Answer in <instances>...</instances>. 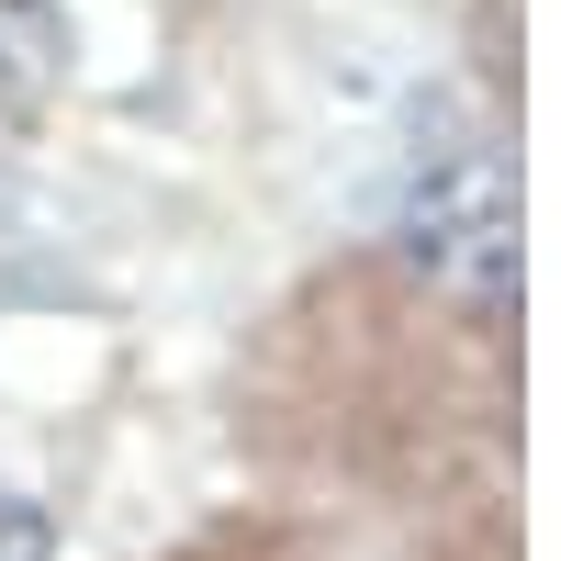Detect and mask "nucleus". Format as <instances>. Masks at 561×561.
I'll return each instance as SVG.
<instances>
[{
	"label": "nucleus",
	"instance_id": "obj_1",
	"mask_svg": "<svg viewBox=\"0 0 561 561\" xmlns=\"http://www.w3.org/2000/svg\"><path fill=\"white\" fill-rule=\"evenodd\" d=\"M404 248L427 259L438 280L505 304L517 293V192H505V158L483 135H449V147L415 158V192H404Z\"/></svg>",
	"mask_w": 561,
	"mask_h": 561
},
{
	"label": "nucleus",
	"instance_id": "obj_2",
	"mask_svg": "<svg viewBox=\"0 0 561 561\" xmlns=\"http://www.w3.org/2000/svg\"><path fill=\"white\" fill-rule=\"evenodd\" d=\"M0 561H45V517L23 494H0Z\"/></svg>",
	"mask_w": 561,
	"mask_h": 561
}]
</instances>
